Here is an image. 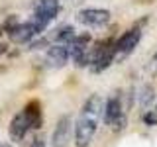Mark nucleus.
<instances>
[{
  "label": "nucleus",
  "instance_id": "17",
  "mask_svg": "<svg viewBox=\"0 0 157 147\" xmlns=\"http://www.w3.org/2000/svg\"><path fill=\"white\" fill-rule=\"evenodd\" d=\"M147 71H149V75H151V77H157V51H155V55L151 57V61H149V67H147Z\"/></svg>",
  "mask_w": 157,
  "mask_h": 147
},
{
  "label": "nucleus",
  "instance_id": "11",
  "mask_svg": "<svg viewBox=\"0 0 157 147\" xmlns=\"http://www.w3.org/2000/svg\"><path fill=\"white\" fill-rule=\"evenodd\" d=\"M33 36H37V33H36V29H33V26L29 22L18 24L14 29H10V32H8V37L12 39L14 43H28Z\"/></svg>",
  "mask_w": 157,
  "mask_h": 147
},
{
  "label": "nucleus",
  "instance_id": "10",
  "mask_svg": "<svg viewBox=\"0 0 157 147\" xmlns=\"http://www.w3.org/2000/svg\"><path fill=\"white\" fill-rule=\"evenodd\" d=\"M88 43H90V36L88 33H81V36H75L71 41L67 43V51H69V59L77 61L78 57L88 49Z\"/></svg>",
  "mask_w": 157,
  "mask_h": 147
},
{
  "label": "nucleus",
  "instance_id": "3",
  "mask_svg": "<svg viewBox=\"0 0 157 147\" xmlns=\"http://www.w3.org/2000/svg\"><path fill=\"white\" fill-rule=\"evenodd\" d=\"M71 134H73V122L69 116H63L51 134V147H67L71 141Z\"/></svg>",
  "mask_w": 157,
  "mask_h": 147
},
{
  "label": "nucleus",
  "instance_id": "5",
  "mask_svg": "<svg viewBox=\"0 0 157 147\" xmlns=\"http://www.w3.org/2000/svg\"><path fill=\"white\" fill-rule=\"evenodd\" d=\"M114 59H116V43H104L98 49V55L94 59V63L90 65V69L94 73H102L114 63Z\"/></svg>",
  "mask_w": 157,
  "mask_h": 147
},
{
  "label": "nucleus",
  "instance_id": "13",
  "mask_svg": "<svg viewBox=\"0 0 157 147\" xmlns=\"http://www.w3.org/2000/svg\"><path fill=\"white\" fill-rule=\"evenodd\" d=\"M75 36H77V33H75V28H73V26H61V28H57L55 32H53L51 37H53V41L61 43V45H67Z\"/></svg>",
  "mask_w": 157,
  "mask_h": 147
},
{
  "label": "nucleus",
  "instance_id": "12",
  "mask_svg": "<svg viewBox=\"0 0 157 147\" xmlns=\"http://www.w3.org/2000/svg\"><path fill=\"white\" fill-rule=\"evenodd\" d=\"M24 114H26L28 122H29V127L32 130H39L43 124V116H41V106H39L37 100H32L29 104H26V108H24Z\"/></svg>",
  "mask_w": 157,
  "mask_h": 147
},
{
  "label": "nucleus",
  "instance_id": "4",
  "mask_svg": "<svg viewBox=\"0 0 157 147\" xmlns=\"http://www.w3.org/2000/svg\"><path fill=\"white\" fill-rule=\"evenodd\" d=\"M77 18L85 26H104L110 20V12L102 8H85L77 14Z\"/></svg>",
  "mask_w": 157,
  "mask_h": 147
},
{
  "label": "nucleus",
  "instance_id": "1",
  "mask_svg": "<svg viewBox=\"0 0 157 147\" xmlns=\"http://www.w3.org/2000/svg\"><path fill=\"white\" fill-rule=\"evenodd\" d=\"M102 110H104V100L100 94H92L86 98V102L81 108V114L75 124V145L77 147H88L94 139L98 124L102 120Z\"/></svg>",
  "mask_w": 157,
  "mask_h": 147
},
{
  "label": "nucleus",
  "instance_id": "14",
  "mask_svg": "<svg viewBox=\"0 0 157 147\" xmlns=\"http://www.w3.org/2000/svg\"><path fill=\"white\" fill-rule=\"evenodd\" d=\"M155 100V90H153V86H149V85H145L144 88H141V92H140V106L144 108V110H147V108L151 106V102Z\"/></svg>",
  "mask_w": 157,
  "mask_h": 147
},
{
  "label": "nucleus",
  "instance_id": "8",
  "mask_svg": "<svg viewBox=\"0 0 157 147\" xmlns=\"http://www.w3.org/2000/svg\"><path fill=\"white\" fill-rule=\"evenodd\" d=\"M29 130H32V127H29V122H28V118H26L24 112H20V114L14 116L12 122H10V127H8L10 137H12L14 141H22Z\"/></svg>",
  "mask_w": 157,
  "mask_h": 147
},
{
  "label": "nucleus",
  "instance_id": "20",
  "mask_svg": "<svg viewBox=\"0 0 157 147\" xmlns=\"http://www.w3.org/2000/svg\"><path fill=\"white\" fill-rule=\"evenodd\" d=\"M0 147H10V145H8V143H2V145H0Z\"/></svg>",
  "mask_w": 157,
  "mask_h": 147
},
{
  "label": "nucleus",
  "instance_id": "18",
  "mask_svg": "<svg viewBox=\"0 0 157 147\" xmlns=\"http://www.w3.org/2000/svg\"><path fill=\"white\" fill-rule=\"evenodd\" d=\"M29 147H47V145H45V139H43V137H36Z\"/></svg>",
  "mask_w": 157,
  "mask_h": 147
},
{
  "label": "nucleus",
  "instance_id": "15",
  "mask_svg": "<svg viewBox=\"0 0 157 147\" xmlns=\"http://www.w3.org/2000/svg\"><path fill=\"white\" fill-rule=\"evenodd\" d=\"M144 122L147 126H157V108H153V110L147 112V114L144 116Z\"/></svg>",
  "mask_w": 157,
  "mask_h": 147
},
{
  "label": "nucleus",
  "instance_id": "19",
  "mask_svg": "<svg viewBox=\"0 0 157 147\" xmlns=\"http://www.w3.org/2000/svg\"><path fill=\"white\" fill-rule=\"evenodd\" d=\"M4 51H6V47H4V45H2V43H0V55H2V53H4Z\"/></svg>",
  "mask_w": 157,
  "mask_h": 147
},
{
  "label": "nucleus",
  "instance_id": "7",
  "mask_svg": "<svg viewBox=\"0 0 157 147\" xmlns=\"http://www.w3.org/2000/svg\"><path fill=\"white\" fill-rule=\"evenodd\" d=\"M140 39H141V32H140L137 28L128 29L124 36H122V37L116 41V57H118V55L124 57V55H128L130 51H134V47L140 43Z\"/></svg>",
  "mask_w": 157,
  "mask_h": 147
},
{
  "label": "nucleus",
  "instance_id": "2",
  "mask_svg": "<svg viewBox=\"0 0 157 147\" xmlns=\"http://www.w3.org/2000/svg\"><path fill=\"white\" fill-rule=\"evenodd\" d=\"M102 120H104L108 126H112L114 130H122V127L126 126V116H124V110H122V102H120V98L116 94L110 96L104 102Z\"/></svg>",
  "mask_w": 157,
  "mask_h": 147
},
{
  "label": "nucleus",
  "instance_id": "9",
  "mask_svg": "<svg viewBox=\"0 0 157 147\" xmlns=\"http://www.w3.org/2000/svg\"><path fill=\"white\" fill-rule=\"evenodd\" d=\"M67 61H69V51H67V45H53V47H49V51H47V57H45V63H47V67H51V69H61L63 65H67Z\"/></svg>",
  "mask_w": 157,
  "mask_h": 147
},
{
  "label": "nucleus",
  "instance_id": "6",
  "mask_svg": "<svg viewBox=\"0 0 157 147\" xmlns=\"http://www.w3.org/2000/svg\"><path fill=\"white\" fill-rule=\"evenodd\" d=\"M61 12V4L59 0H33V14L43 18L45 22L55 20Z\"/></svg>",
  "mask_w": 157,
  "mask_h": 147
},
{
  "label": "nucleus",
  "instance_id": "16",
  "mask_svg": "<svg viewBox=\"0 0 157 147\" xmlns=\"http://www.w3.org/2000/svg\"><path fill=\"white\" fill-rule=\"evenodd\" d=\"M18 24H20V22H18V18H16V16H8V20L4 22V32L8 33L10 29H14V28L18 26Z\"/></svg>",
  "mask_w": 157,
  "mask_h": 147
}]
</instances>
